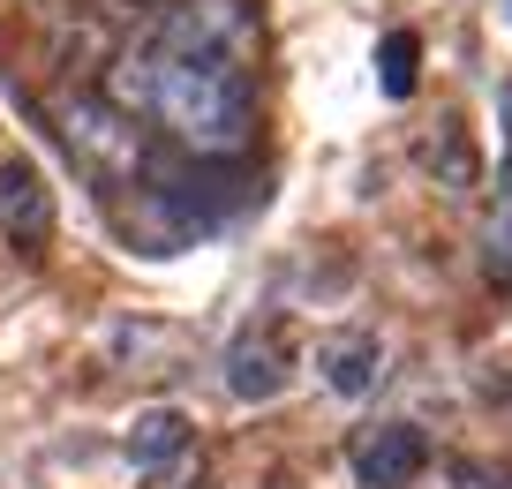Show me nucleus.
I'll list each match as a JSON object with an SVG mask.
<instances>
[{"label": "nucleus", "mask_w": 512, "mask_h": 489, "mask_svg": "<svg viewBox=\"0 0 512 489\" xmlns=\"http://www.w3.org/2000/svg\"><path fill=\"white\" fill-rule=\"evenodd\" d=\"M482 271H490V286H512V196L497 204L490 234H482Z\"/></svg>", "instance_id": "nucleus-11"}, {"label": "nucleus", "mask_w": 512, "mask_h": 489, "mask_svg": "<svg viewBox=\"0 0 512 489\" xmlns=\"http://www.w3.org/2000/svg\"><path fill=\"white\" fill-rule=\"evenodd\" d=\"M294 384V347L279 324H264V332H241L234 354H226V392L249 399V407H264V399H279Z\"/></svg>", "instance_id": "nucleus-4"}, {"label": "nucleus", "mask_w": 512, "mask_h": 489, "mask_svg": "<svg viewBox=\"0 0 512 489\" xmlns=\"http://www.w3.org/2000/svg\"><path fill=\"white\" fill-rule=\"evenodd\" d=\"M317 377L332 384L339 399L377 392V377H384V347H377V332H324V339H317Z\"/></svg>", "instance_id": "nucleus-8"}, {"label": "nucleus", "mask_w": 512, "mask_h": 489, "mask_svg": "<svg viewBox=\"0 0 512 489\" xmlns=\"http://www.w3.org/2000/svg\"><path fill=\"white\" fill-rule=\"evenodd\" d=\"M256 46H264L256 0H181L151 31V53H166V61H211V68H234V76L256 68Z\"/></svg>", "instance_id": "nucleus-3"}, {"label": "nucleus", "mask_w": 512, "mask_h": 489, "mask_svg": "<svg viewBox=\"0 0 512 489\" xmlns=\"http://www.w3.org/2000/svg\"><path fill=\"white\" fill-rule=\"evenodd\" d=\"M53 128H61V143L76 151V166H83L91 181H106V189L151 174V136L136 128V113L113 106L106 91H68V98H53Z\"/></svg>", "instance_id": "nucleus-2"}, {"label": "nucleus", "mask_w": 512, "mask_h": 489, "mask_svg": "<svg viewBox=\"0 0 512 489\" xmlns=\"http://www.w3.org/2000/svg\"><path fill=\"white\" fill-rule=\"evenodd\" d=\"M415 76H422V38L415 31H384V46H377V91L384 98H407V91H415Z\"/></svg>", "instance_id": "nucleus-10"}, {"label": "nucleus", "mask_w": 512, "mask_h": 489, "mask_svg": "<svg viewBox=\"0 0 512 489\" xmlns=\"http://www.w3.org/2000/svg\"><path fill=\"white\" fill-rule=\"evenodd\" d=\"M121 444H128V459H136V467H166V459L189 452V414H181V407H144L136 422H128Z\"/></svg>", "instance_id": "nucleus-9"}, {"label": "nucleus", "mask_w": 512, "mask_h": 489, "mask_svg": "<svg viewBox=\"0 0 512 489\" xmlns=\"http://www.w3.org/2000/svg\"><path fill=\"white\" fill-rule=\"evenodd\" d=\"M0 234L16 241L23 256H38L53 241V189L31 158H8L0 166Z\"/></svg>", "instance_id": "nucleus-5"}, {"label": "nucleus", "mask_w": 512, "mask_h": 489, "mask_svg": "<svg viewBox=\"0 0 512 489\" xmlns=\"http://www.w3.org/2000/svg\"><path fill=\"white\" fill-rule=\"evenodd\" d=\"M415 158L430 166V181H437L445 196H475V189H482V151H475V136H467L460 113H445V121L422 128Z\"/></svg>", "instance_id": "nucleus-7"}, {"label": "nucleus", "mask_w": 512, "mask_h": 489, "mask_svg": "<svg viewBox=\"0 0 512 489\" xmlns=\"http://www.w3.org/2000/svg\"><path fill=\"white\" fill-rule=\"evenodd\" d=\"M422 467H430V437L415 422H377V429L354 437V474L369 489H407Z\"/></svg>", "instance_id": "nucleus-6"}, {"label": "nucleus", "mask_w": 512, "mask_h": 489, "mask_svg": "<svg viewBox=\"0 0 512 489\" xmlns=\"http://www.w3.org/2000/svg\"><path fill=\"white\" fill-rule=\"evenodd\" d=\"M505 23H512V0H505Z\"/></svg>", "instance_id": "nucleus-12"}, {"label": "nucleus", "mask_w": 512, "mask_h": 489, "mask_svg": "<svg viewBox=\"0 0 512 489\" xmlns=\"http://www.w3.org/2000/svg\"><path fill=\"white\" fill-rule=\"evenodd\" d=\"M151 113L159 128L196 158H241L256 136V98L249 76L234 68H211V61H166L151 68Z\"/></svg>", "instance_id": "nucleus-1"}]
</instances>
